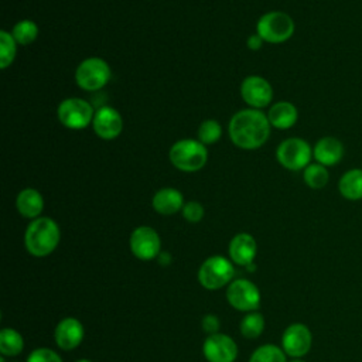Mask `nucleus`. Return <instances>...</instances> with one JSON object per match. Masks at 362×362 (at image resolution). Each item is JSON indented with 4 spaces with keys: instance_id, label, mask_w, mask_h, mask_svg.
<instances>
[{
    "instance_id": "f257e3e1",
    "label": "nucleus",
    "mask_w": 362,
    "mask_h": 362,
    "mask_svg": "<svg viewBox=\"0 0 362 362\" xmlns=\"http://www.w3.org/2000/svg\"><path fill=\"white\" fill-rule=\"evenodd\" d=\"M270 122L260 109H243L235 113L229 122V137L232 143L243 150L262 147L270 136Z\"/></svg>"
},
{
    "instance_id": "f03ea898",
    "label": "nucleus",
    "mask_w": 362,
    "mask_h": 362,
    "mask_svg": "<svg viewBox=\"0 0 362 362\" xmlns=\"http://www.w3.org/2000/svg\"><path fill=\"white\" fill-rule=\"evenodd\" d=\"M61 230L49 216L33 219L24 232V246L34 257L49 256L59 245Z\"/></svg>"
},
{
    "instance_id": "7ed1b4c3",
    "label": "nucleus",
    "mask_w": 362,
    "mask_h": 362,
    "mask_svg": "<svg viewBox=\"0 0 362 362\" xmlns=\"http://www.w3.org/2000/svg\"><path fill=\"white\" fill-rule=\"evenodd\" d=\"M168 157L177 170L184 173H195L206 164L208 150L206 146L199 140L181 139L171 146Z\"/></svg>"
},
{
    "instance_id": "20e7f679",
    "label": "nucleus",
    "mask_w": 362,
    "mask_h": 362,
    "mask_svg": "<svg viewBox=\"0 0 362 362\" xmlns=\"http://www.w3.org/2000/svg\"><path fill=\"white\" fill-rule=\"evenodd\" d=\"M198 283L206 290H219L228 287L235 279V264L229 257L212 255L206 257L197 273Z\"/></svg>"
},
{
    "instance_id": "39448f33",
    "label": "nucleus",
    "mask_w": 362,
    "mask_h": 362,
    "mask_svg": "<svg viewBox=\"0 0 362 362\" xmlns=\"http://www.w3.org/2000/svg\"><path fill=\"white\" fill-rule=\"evenodd\" d=\"M294 20L283 11H269L256 23V34L270 44H281L294 34Z\"/></svg>"
},
{
    "instance_id": "423d86ee",
    "label": "nucleus",
    "mask_w": 362,
    "mask_h": 362,
    "mask_svg": "<svg viewBox=\"0 0 362 362\" xmlns=\"http://www.w3.org/2000/svg\"><path fill=\"white\" fill-rule=\"evenodd\" d=\"M112 78V71L109 64L99 58L90 57L83 59L75 71L76 85L88 92H95L102 89Z\"/></svg>"
},
{
    "instance_id": "0eeeda50",
    "label": "nucleus",
    "mask_w": 362,
    "mask_h": 362,
    "mask_svg": "<svg viewBox=\"0 0 362 362\" xmlns=\"http://www.w3.org/2000/svg\"><path fill=\"white\" fill-rule=\"evenodd\" d=\"M276 158L281 167L290 171H300L311 164L313 148L304 139L288 137L279 144Z\"/></svg>"
},
{
    "instance_id": "6e6552de",
    "label": "nucleus",
    "mask_w": 362,
    "mask_h": 362,
    "mask_svg": "<svg viewBox=\"0 0 362 362\" xmlns=\"http://www.w3.org/2000/svg\"><path fill=\"white\" fill-rule=\"evenodd\" d=\"M226 301L233 310L240 313L257 311L262 296L259 287L249 279H233L226 287Z\"/></svg>"
},
{
    "instance_id": "1a4fd4ad",
    "label": "nucleus",
    "mask_w": 362,
    "mask_h": 362,
    "mask_svg": "<svg viewBox=\"0 0 362 362\" xmlns=\"http://www.w3.org/2000/svg\"><path fill=\"white\" fill-rule=\"evenodd\" d=\"M57 116L62 126L72 130H81L93 122L95 112L88 100L81 98H68L59 103Z\"/></svg>"
},
{
    "instance_id": "9d476101",
    "label": "nucleus",
    "mask_w": 362,
    "mask_h": 362,
    "mask_svg": "<svg viewBox=\"0 0 362 362\" xmlns=\"http://www.w3.org/2000/svg\"><path fill=\"white\" fill-rule=\"evenodd\" d=\"M129 247L136 259L141 262H150L157 259L161 253V239L154 228L141 225L132 230Z\"/></svg>"
},
{
    "instance_id": "9b49d317",
    "label": "nucleus",
    "mask_w": 362,
    "mask_h": 362,
    "mask_svg": "<svg viewBox=\"0 0 362 362\" xmlns=\"http://www.w3.org/2000/svg\"><path fill=\"white\" fill-rule=\"evenodd\" d=\"M313 345V334L303 322L290 324L281 334V348L290 358H303Z\"/></svg>"
},
{
    "instance_id": "f8f14e48",
    "label": "nucleus",
    "mask_w": 362,
    "mask_h": 362,
    "mask_svg": "<svg viewBox=\"0 0 362 362\" xmlns=\"http://www.w3.org/2000/svg\"><path fill=\"white\" fill-rule=\"evenodd\" d=\"M238 352L236 341L222 332L208 335L202 344V355L208 362H235Z\"/></svg>"
},
{
    "instance_id": "ddd939ff",
    "label": "nucleus",
    "mask_w": 362,
    "mask_h": 362,
    "mask_svg": "<svg viewBox=\"0 0 362 362\" xmlns=\"http://www.w3.org/2000/svg\"><path fill=\"white\" fill-rule=\"evenodd\" d=\"M242 99L252 109H260L270 105L273 99V88L270 82L259 75H249L240 85Z\"/></svg>"
},
{
    "instance_id": "4468645a",
    "label": "nucleus",
    "mask_w": 362,
    "mask_h": 362,
    "mask_svg": "<svg viewBox=\"0 0 362 362\" xmlns=\"http://www.w3.org/2000/svg\"><path fill=\"white\" fill-rule=\"evenodd\" d=\"M85 337L83 324L75 317H64L54 328V341L61 351L76 349Z\"/></svg>"
},
{
    "instance_id": "2eb2a0df",
    "label": "nucleus",
    "mask_w": 362,
    "mask_h": 362,
    "mask_svg": "<svg viewBox=\"0 0 362 362\" xmlns=\"http://www.w3.org/2000/svg\"><path fill=\"white\" fill-rule=\"evenodd\" d=\"M92 127L102 140H113L123 130L122 115L112 106H100L95 112Z\"/></svg>"
},
{
    "instance_id": "dca6fc26",
    "label": "nucleus",
    "mask_w": 362,
    "mask_h": 362,
    "mask_svg": "<svg viewBox=\"0 0 362 362\" xmlns=\"http://www.w3.org/2000/svg\"><path fill=\"white\" fill-rule=\"evenodd\" d=\"M228 255L235 266L247 267L256 259L257 243L250 233H246V232L236 233L229 242Z\"/></svg>"
},
{
    "instance_id": "f3484780",
    "label": "nucleus",
    "mask_w": 362,
    "mask_h": 362,
    "mask_svg": "<svg viewBox=\"0 0 362 362\" xmlns=\"http://www.w3.org/2000/svg\"><path fill=\"white\" fill-rule=\"evenodd\" d=\"M345 156V147L342 141L332 136L321 137L313 147V157L317 163L332 167L337 165Z\"/></svg>"
},
{
    "instance_id": "a211bd4d",
    "label": "nucleus",
    "mask_w": 362,
    "mask_h": 362,
    "mask_svg": "<svg viewBox=\"0 0 362 362\" xmlns=\"http://www.w3.org/2000/svg\"><path fill=\"white\" fill-rule=\"evenodd\" d=\"M184 197L177 188L165 187L158 189L151 199L153 209L160 215H174L184 206Z\"/></svg>"
},
{
    "instance_id": "6ab92c4d",
    "label": "nucleus",
    "mask_w": 362,
    "mask_h": 362,
    "mask_svg": "<svg viewBox=\"0 0 362 362\" xmlns=\"http://www.w3.org/2000/svg\"><path fill=\"white\" fill-rule=\"evenodd\" d=\"M16 208L18 214L27 219L40 218L44 211V198L40 191L34 188H24L16 198Z\"/></svg>"
},
{
    "instance_id": "aec40b11",
    "label": "nucleus",
    "mask_w": 362,
    "mask_h": 362,
    "mask_svg": "<svg viewBox=\"0 0 362 362\" xmlns=\"http://www.w3.org/2000/svg\"><path fill=\"white\" fill-rule=\"evenodd\" d=\"M267 119L272 127H276L280 130L290 129L296 124L298 119V110L291 102L281 100L272 105V107L267 112Z\"/></svg>"
},
{
    "instance_id": "412c9836",
    "label": "nucleus",
    "mask_w": 362,
    "mask_h": 362,
    "mask_svg": "<svg viewBox=\"0 0 362 362\" xmlns=\"http://www.w3.org/2000/svg\"><path fill=\"white\" fill-rule=\"evenodd\" d=\"M338 191L348 201L362 199V168L345 171L338 181Z\"/></svg>"
},
{
    "instance_id": "4be33fe9",
    "label": "nucleus",
    "mask_w": 362,
    "mask_h": 362,
    "mask_svg": "<svg viewBox=\"0 0 362 362\" xmlns=\"http://www.w3.org/2000/svg\"><path fill=\"white\" fill-rule=\"evenodd\" d=\"M24 349L23 335L10 327L0 331V354L3 356H17Z\"/></svg>"
},
{
    "instance_id": "5701e85b",
    "label": "nucleus",
    "mask_w": 362,
    "mask_h": 362,
    "mask_svg": "<svg viewBox=\"0 0 362 362\" xmlns=\"http://www.w3.org/2000/svg\"><path fill=\"white\" fill-rule=\"evenodd\" d=\"M264 317L259 311L246 313L239 324L240 335L246 339H256L259 338L264 331Z\"/></svg>"
},
{
    "instance_id": "b1692460",
    "label": "nucleus",
    "mask_w": 362,
    "mask_h": 362,
    "mask_svg": "<svg viewBox=\"0 0 362 362\" xmlns=\"http://www.w3.org/2000/svg\"><path fill=\"white\" fill-rule=\"evenodd\" d=\"M303 180L307 187L311 189H321L324 188L329 181V173L328 167L320 164V163H311L303 170Z\"/></svg>"
},
{
    "instance_id": "393cba45",
    "label": "nucleus",
    "mask_w": 362,
    "mask_h": 362,
    "mask_svg": "<svg viewBox=\"0 0 362 362\" xmlns=\"http://www.w3.org/2000/svg\"><path fill=\"white\" fill-rule=\"evenodd\" d=\"M249 362H287V355L279 345L263 344L252 352Z\"/></svg>"
},
{
    "instance_id": "a878e982",
    "label": "nucleus",
    "mask_w": 362,
    "mask_h": 362,
    "mask_svg": "<svg viewBox=\"0 0 362 362\" xmlns=\"http://www.w3.org/2000/svg\"><path fill=\"white\" fill-rule=\"evenodd\" d=\"M17 54V41L14 40L13 34L1 30L0 31V68H8Z\"/></svg>"
},
{
    "instance_id": "bb28decb",
    "label": "nucleus",
    "mask_w": 362,
    "mask_h": 362,
    "mask_svg": "<svg viewBox=\"0 0 362 362\" xmlns=\"http://www.w3.org/2000/svg\"><path fill=\"white\" fill-rule=\"evenodd\" d=\"M11 34L17 44L28 45L37 40L38 25L31 20H21L11 28Z\"/></svg>"
},
{
    "instance_id": "cd10ccee",
    "label": "nucleus",
    "mask_w": 362,
    "mask_h": 362,
    "mask_svg": "<svg viewBox=\"0 0 362 362\" xmlns=\"http://www.w3.org/2000/svg\"><path fill=\"white\" fill-rule=\"evenodd\" d=\"M221 136H222V127L219 122L215 119L204 120L198 127V140L205 146L219 141Z\"/></svg>"
},
{
    "instance_id": "c85d7f7f",
    "label": "nucleus",
    "mask_w": 362,
    "mask_h": 362,
    "mask_svg": "<svg viewBox=\"0 0 362 362\" xmlns=\"http://www.w3.org/2000/svg\"><path fill=\"white\" fill-rule=\"evenodd\" d=\"M25 362H62V358L59 356V354L51 348H45V346H40L33 349L27 358Z\"/></svg>"
},
{
    "instance_id": "c756f323",
    "label": "nucleus",
    "mask_w": 362,
    "mask_h": 362,
    "mask_svg": "<svg viewBox=\"0 0 362 362\" xmlns=\"http://www.w3.org/2000/svg\"><path fill=\"white\" fill-rule=\"evenodd\" d=\"M182 218L189 222V223H198L204 215H205V209L201 205V202L198 201H188L184 204L182 209H181Z\"/></svg>"
},
{
    "instance_id": "7c9ffc66",
    "label": "nucleus",
    "mask_w": 362,
    "mask_h": 362,
    "mask_svg": "<svg viewBox=\"0 0 362 362\" xmlns=\"http://www.w3.org/2000/svg\"><path fill=\"white\" fill-rule=\"evenodd\" d=\"M201 327L202 331H205L208 335L216 334L221 329V320L215 314H205L201 320Z\"/></svg>"
},
{
    "instance_id": "2f4dec72",
    "label": "nucleus",
    "mask_w": 362,
    "mask_h": 362,
    "mask_svg": "<svg viewBox=\"0 0 362 362\" xmlns=\"http://www.w3.org/2000/svg\"><path fill=\"white\" fill-rule=\"evenodd\" d=\"M263 40L257 35V34H253V35H250L249 38H247V41H246V45L252 49V51H257V49H260V47L263 45Z\"/></svg>"
},
{
    "instance_id": "473e14b6",
    "label": "nucleus",
    "mask_w": 362,
    "mask_h": 362,
    "mask_svg": "<svg viewBox=\"0 0 362 362\" xmlns=\"http://www.w3.org/2000/svg\"><path fill=\"white\" fill-rule=\"evenodd\" d=\"M287 362H305V361H303L301 358H291V359L287 361Z\"/></svg>"
},
{
    "instance_id": "72a5a7b5",
    "label": "nucleus",
    "mask_w": 362,
    "mask_h": 362,
    "mask_svg": "<svg viewBox=\"0 0 362 362\" xmlns=\"http://www.w3.org/2000/svg\"><path fill=\"white\" fill-rule=\"evenodd\" d=\"M75 362H92V361L88 359V358H81V359H76Z\"/></svg>"
},
{
    "instance_id": "f704fd0d",
    "label": "nucleus",
    "mask_w": 362,
    "mask_h": 362,
    "mask_svg": "<svg viewBox=\"0 0 362 362\" xmlns=\"http://www.w3.org/2000/svg\"><path fill=\"white\" fill-rule=\"evenodd\" d=\"M4 358H6V356H3V355H1V356H0V362H6V359H4Z\"/></svg>"
},
{
    "instance_id": "c9c22d12",
    "label": "nucleus",
    "mask_w": 362,
    "mask_h": 362,
    "mask_svg": "<svg viewBox=\"0 0 362 362\" xmlns=\"http://www.w3.org/2000/svg\"><path fill=\"white\" fill-rule=\"evenodd\" d=\"M14 362H18V361H14Z\"/></svg>"
}]
</instances>
